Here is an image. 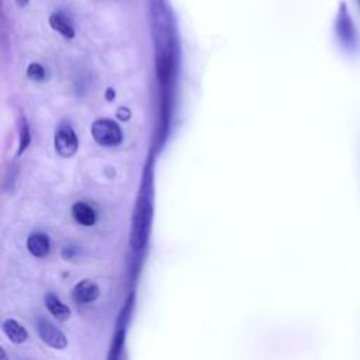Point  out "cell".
I'll return each instance as SVG.
<instances>
[{"label": "cell", "mask_w": 360, "mask_h": 360, "mask_svg": "<svg viewBox=\"0 0 360 360\" xmlns=\"http://www.w3.org/2000/svg\"><path fill=\"white\" fill-rule=\"evenodd\" d=\"M150 222H152V201L148 195L145 197L141 195L134 212V219L131 226V239H129L131 250L139 257L143 255V250L148 245Z\"/></svg>", "instance_id": "cell-1"}, {"label": "cell", "mask_w": 360, "mask_h": 360, "mask_svg": "<svg viewBox=\"0 0 360 360\" xmlns=\"http://www.w3.org/2000/svg\"><path fill=\"white\" fill-rule=\"evenodd\" d=\"M132 307H134V295L131 294L127 298V301H125V304H124V307H122V309L120 312V316L117 319L115 332H114L112 339H111V346H110V352H108V359L107 360H122L125 335H127V329H128Z\"/></svg>", "instance_id": "cell-2"}, {"label": "cell", "mask_w": 360, "mask_h": 360, "mask_svg": "<svg viewBox=\"0 0 360 360\" xmlns=\"http://www.w3.org/2000/svg\"><path fill=\"white\" fill-rule=\"evenodd\" d=\"M91 135L97 143L112 146L121 142L122 134L120 127L110 120H97L91 125Z\"/></svg>", "instance_id": "cell-3"}, {"label": "cell", "mask_w": 360, "mask_h": 360, "mask_svg": "<svg viewBox=\"0 0 360 360\" xmlns=\"http://www.w3.org/2000/svg\"><path fill=\"white\" fill-rule=\"evenodd\" d=\"M35 325H37V332H38L39 338L48 346H51L56 350H62L68 346V339H66L65 333L59 328H56L49 319L39 316L37 319Z\"/></svg>", "instance_id": "cell-4"}, {"label": "cell", "mask_w": 360, "mask_h": 360, "mask_svg": "<svg viewBox=\"0 0 360 360\" xmlns=\"http://www.w3.org/2000/svg\"><path fill=\"white\" fill-rule=\"evenodd\" d=\"M55 149L60 156H72L77 149V138L73 129L63 124L55 134Z\"/></svg>", "instance_id": "cell-5"}, {"label": "cell", "mask_w": 360, "mask_h": 360, "mask_svg": "<svg viewBox=\"0 0 360 360\" xmlns=\"http://www.w3.org/2000/svg\"><path fill=\"white\" fill-rule=\"evenodd\" d=\"M100 297V288L91 280L79 281L72 290V298L77 304H90Z\"/></svg>", "instance_id": "cell-6"}, {"label": "cell", "mask_w": 360, "mask_h": 360, "mask_svg": "<svg viewBox=\"0 0 360 360\" xmlns=\"http://www.w3.org/2000/svg\"><path fill=\"white\" fill-rule=\"evenodd\" d=\"M1 329L4 335L8 338V340L15 345L24 343L28 339L27 329L17 319H13V318L4 319L1 323Z\"/></svg>", "instance_id": "cell-7"}, {"label": "cell", "mask_w": 360, "mask_h": 360, "mask_svg": "<svg viewBox=\"0 0 360 360\" xmlns=\"http://www.w3.org/2000/svg\"><path fill=\"white\" fill-rule=\"evenodd\" d=\"M27 248L30 253L35 257H45L49 253V238L46 233L42 232H34L27 239Z\"/></svg>", "instance_id": "cell-8"}, {"label": "cell", "mask_w": 360, "mask_h": 360, "mask_svg": "<svg viewBox=\"0 0 360 360\" xmlns=\"http://www.w3.org/2000/svg\"><path fill=\"white\" fill-rule=\"evenodd\" d=\"M45 305L48 311L58 319V321H68L70 318V308L63 304L55 294L48 292L45 295Z\"/></svg>", "instance_id": "cell-9"}, {"label": "cell", "mask_w": 360, "mask_h": 360, "mask_svg": "<svg viewBox=\"0 0 360 360\" xmlns=\"http://www.w3.org/2000/svg\"><path fill=\"white\" fill-rule=\"evenodd\" d=\"M72 215L83 226H91L96 222V212L86 202H76L72 207Z\"/></svg>", "instance_id": "cell-10"}, {"label": "cell", "mask_w": 360, "mask_h": 360, "mask_svg": "<svg viewBox=\"0 0 360 360\" xmlns=\"http://www.w3.org/2000/svg\"><path fill=\"white\" fill-rule=\"evenodd\" d=\"M49 24L53 30L59 31L63 37L66 38H73L75 35V31H73V27L72 24L68 21V18L59 13H55L49 17Z\"/></svg>", "instance_id": "cell-11"}, {"label": "cell", "mask_w": 360, "mask_h": 360, "mask_svg": "<svg viewBox=\"0 0 360 360\" xmlns=\"http://www.w3.org/2000/svg\"><path fill=\"white\" fill-rule=\"evenodd\" d=\"M27 75L34 82H41L45 76V70L39 63H31L27 69Z\"/></svg>", "instance_id": "cell-12"}, {"label": "cell", "mask_w": 360, "mask_h": 360, "mask_svg": "<svg viewBox=\"0 0 360 360\" xmlns=\"http://www.w3.org/2000/svg\"><path fill=\"white\" fill-rule=\"evenodd\" d=\"M28 141H30V136H28V129H27V127L24 125V127L21 128V141H20V149H18V152H20V153H21V152L25 149V146H27Z\"/></svg>", "instance_id": "cell-13"}, {"label": "cell", "mask_w": 360, "mask_h": 360, "mask_svg": "<svg viewBox=\"0 0 360 360\" xmlns=\"http://www.w3.org/2000/svg\"><path fill=\"white\" fill-rule=\"evenodd\" d=\"M117 115L121 118V120H128L129 118V111L127 108H120Z\"/></svg>", "instance_id": "cell-14"}, {"label": "cell", "mask_w": 360, "mask_h": 360, "mask_svg": "<svg viewBox=\"0 0 360 360\" xmlns=\"http://www.w3.org/2000/svg\"><path fill=\"white\" fill-rule=\"evenodd\" d=\"M0 360H8V357H7V353H6L4 347H0Z\"/></svg>", "instance_id": "cell-15"}, {"label": "cell", "mask_w": 360, "mask_h": 360, "mask_svg": "<svg viewBox=\"0 0 360 360\" xmlns=\"http://www.w3.org/2000/svg\"><path fill=\"white\" fill-rule=\"evenodd\" d=\"M17 3H18L20 6H25V4L28 3V0H17Z\"/></svg>", "instance_id": "cell-16"}]
</instances>
